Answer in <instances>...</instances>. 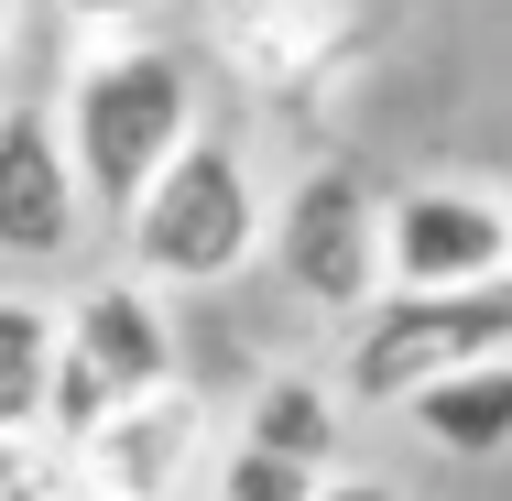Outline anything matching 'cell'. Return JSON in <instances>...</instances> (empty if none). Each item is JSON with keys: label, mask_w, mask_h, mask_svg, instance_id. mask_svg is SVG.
<instances>
[{"label": "cell", "mask_w": 512, "mask_h": 501, "mask_svg": "<svg viewBox=\"0 0 512 501\" xmlns=\"http://www.w3.org/2000/svg\"><path fill=\"white\" fill-rule=\"evenodd\" d=\"M197 131V66L153 33H77V66L55 88V142L99 218L153 186V164Z\"/></svg>", "instance_id": "1"}, {"label": "cell", "mask_w": 512, "mask_h": 501, "mask_svg": "<svg viewBox=\"0 0 512 501\" xmlns=\"http://www.w3.org/2000/svg\"><path fill=\"white\" fill-rule=\"evenodd\" d=\"M109 229H120V273H142L164 295H207V284L262 262V175H251V153L229 131L197 120Z\"/></svg>", "instance_id": "2"}, {"label": "cell", "mask_w": 512, "mask_h": 501, "mask_svg": "<svg viewBox=\"0 0 512 501\" xmlns=\"http://www.w3.org/2000/svg\"><path fill=\"white\" fill-rule=\"evenodd\" d=\"M175 382V316H164V284L142 273H99L55 305V371H44V436H88L109 403Z\"/></svg>", "instance_id": "3"}, {"label": "cell", "mask_w": 512, "mask_h": 501, "mask_svg": "<svg viewBox=\"0 0 512 501\" xmlns=\"http://www.w3.org/2000/svg\"><path fill=\"white\" fill-rule=\"evenodd\" d=\"M262 251H273L284 295L306 316L349 327L360 305L382 295V186L360 164H306L284 186V207H262Z\"/></svg>", "instance_id": "4"}, {"label": "cell", "mask_w": 512, "mask_h": 501, "mask_svg": "<svg viewBox=\"0 0 512 501\" xmlns=\"http://www.w3.org/2000/svg\"><path fill=\"white\" fill-rule=\"evenodd\" d=\"M512 349V262L436 284V295H371L349 316V393L360 403H404L425 371L447 360H491Z\"/></svg>", "instance_id": "5"}, {"label": "cell", "mask_w": 512, "mask_h": 501, "mask_svg": "<svg viewBox=\"0 0 512 501\" xmlns=\"http://www.w3.org/2000/svg\"><path fill=\"white\" fill-rule=\"evenodd\" d=\"M512 262V207L491 175H425L382 186V295H436Z\"/></svg>", "instance_id": "6"}, {"label": "cell", "mask_w": 512, "mask_h": 501, "mask_svg": "<svg viewBox=\"0 0 512 501\" xmlns=\"http://www.w3.org/2000/svg\"><path fill=\"white\" fill-rule=\"evenodd\" d=\"M207 447V403L186 393V371L175 382H153V393L109 403L88 436H66V480L99 501H175L186 491V469H197Z\"/></svg>", "instance_id": "7"}, {"label": "cell", "mask_w": 512, "mask_h": 501, "mask_svg": "<svg viewBox=\"0 0 512 501\" xmlns=\"http://www.w3.org/2000/svg\"><path fill=\"white\" fill-rule=\"evenodd\" d=\"M88 186L55 142V109L0 99V262H66L88 240Z\"/></svg>", "instance_id": "8"}, {"label": "cell", "mask_w": 512, "mask_h": 501, "mask_svg": "<svg viewBox=\"0 0 512 501\" xmlns=\"http://www.w3.org/2000/svg\"><path fill=\"white\" fill-rule=\"evenodd\" d=\"M393 414H404L436 458H469V469H480V458H512V349L425 371V382H414Z\"/></svg>", "instance_id": "9"}, {"label": "cell", "mask_w": 512, "mask_h": 501, "mask_svg": "<svg viewBox=\"0 0 512 501\" xmlns=\"http://www.w3.org/2000/svg\"><path fill=\"white\" fill-rule=\"evenodd\" d=\"M240 436L251 447H273V458H306V469H338V382H316V371H262L251 403H240Z\"/></svg>", "instance_id": "10"}, {"label": "cell", "mask_w": 512, "mask_h": 501, "mask_svg": "<svg viewBox=\"0 0 512 501\" xmlns=\"http://www.w3.org/2000/svg\"><path fill=\"white\" fill-rule=\"evenodd\" d=\"M44 371H55V305L0 295V436H44Z\"/></svg>", "instance_id": "11"}, {"label": "cell", "mask_w": 512, "mask_h": 501, "mask_svg": "<svg viewBox=\"0 0 512 501\" xmlns=\"http://www.w3.org/2000/svg\"><path fill=\"white\" fill-rule=\"evenodd\" d=\"M327 469L306 458H273V447H251V436H229L218 458H207V501H316Z\"/></svg>", "instance_id": "12"}, {"label": "cell", "mask_w": 512, "mask_h": 501, "mask_svg": "<svg viewBox=\"0 0 512 501\" xmlns=\"http://www.w3.org/2000/svg\"><path fill=\"white\" fill-rule=\"evenodd\" d=\"M66 491V447L55 436H0V501H55Z\"/></svg>", "instance_id": "13"}, {"label": "cell", "mask_w": 512, "mask_h": 501, "mask_svg": "<svg viewBox=\"0 0 512 501\" xmlns=\"http://www.w3.org/2000/svg\"><path fill=\"white\" fill-rule=\"evenodd\" d=\"M55 11H66L77 33H142V11H153V0H55Z\"/></svg>", "instance_id": "14"}, {"label": "cell", "mask_w": 512, "mask_h": 501, "mask_svg": "<svg viewBox=\"0 0 512 501\" xmlns=\"http://www.w3.org/2000/svg\"><path fill=\"white\" fill-rule=\"evenodd\" d=\"M316 501H404V491H393V480H360V469H327Z\"/></svg>", "instance_id": "15"}, {"label": "cell", "mask_w": 512, "mask_h": 501, "mask_svg": "<svg viewBox=\"0 0 512 501\" xmlns=\"http://www.w3.org/2000/svg\"><path fill=\"white\" fill-rule=\"evenodd\" d=\"M11 44H22V0H0V66H11Z\"/></svg>", "instance_id": "16"}]
</instances>
